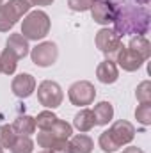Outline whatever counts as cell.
Listing matches in <instances>:
<instances>
[{
    "instance_id": "7a4b0ae2",
    "label": "cell",
    "mask_w": 151,
    "mask_h": 153,
    "mask_svg": "<svg viewBox=\"0 0 151 153\" xmlns=\"http://www.w3.org/2000/svg\"><path fill=\"white\" fill-rule=\"evenodd\" d=\"M52 27V20L44 11H29L21 22V36L27 41H39L44 39L50 32Z\"/></svg>"
},
{
    "instance_id": "9a60e30c",
    "label": "cell",
    "mask_w": 151,
    "mask_h": 153,
    "mask_svg": "<svg viewBox=\"0 0 151 153\" xmlns=\"http://www.w3.org/2000/svg\"><path fill=\"white\" fill-rule=\"evenodd\" d=\"M13 130L16 132V135H27L30 137L36 132V119L29 114L18 116L13 123Z\"/></svg>"
},
{
    "instance_id": "d4e9b609",
    "label": "cell",
    "mask_w": 151,
    "mask_h": 153,
    "mask_svg": "<svg viewBox=\"0 0 151 153\" xmlns=\"http://www.w3.org/2000/svg\"><path fill=\"white\" fill-rule=\"evenodd\" d=\"M135 96H137L139 103H150L151 102V82L150 80H144V82H141L137 85Z\"/></svg>"
},
{
    "instance_id": "7402d4cb",
    "label": "cell",
    "mask_w": 151,
    "mask_h": 153,
    "mask_svg": "<svg viewBox=\"0 0 151 153\" xmlns=\"http://www.w3.org/2000/svg\"><path fill=\"white\" fill-rule=\"evenodd\" d=\"M34 119H36V128H39V130H48V128H50V126L59 119V117L53 114L50 109H46V111L39 112Z\"/></svg>"
},
{
    "instance_id": "ffe728a7",
    "label": "cell",
    "mask_w": 151,
    "mask_h": 153,
    "mask_svg": "<svg viewBox=\"0 0 151 153\" xmlns=\"http://www.w3.org/2000/svg\"><path fill=\"white\" fill-rule=\"evenodd\" d=\"M48 130H50V134H52L55 139H70V137L73 135V126H71L70 123L62 121V119H57Z\"/></svg>"
},
{
    "instance_id": "83f0119b",
    "label": "cell",
    "mask_w": 151,
    "mask_h": 153,
    "mask_svg": "<svg viewBox=\"0 0 151 153\" xmlns=\"http://www.w3.org/2000/svg\"><path fill=\"white\" fill-rule=\"evenodd\" d=\"M50 153H71L70 152V139H55L50 148H48Z\"/></svg>"
},
{
    "instance_id": "44dd1931",
    "label": "cell",
    "mask_w": 151,
    "mask_h": 153,
    "mask_svg": "<svg viewBox=\"0 0 151 153\" xmlns=\"http://www.w3.org/2000/svg\"><path fill=\"white\" fill-rule=\"evenodd\" d=\"M9 150H11V153H32L34 152V141L27 135H18Z\"/></svg>"
},
{
    "instance_id": "52a82bcc",
    "label": "cell",
    "mask_w": 151,
    "mask_h": 153,
    "mask_svg": "<svg viewBox=\"0 0 151 153\" xmlns=\"http://www.w3.org/2000/svg\"><path fill=\"white\" fill-rule=\"evenodd\" d=\"M94 43H96V48L105 55H112L123 46L119 34L114 29H109V27H103V29H100L96 32Z\"/></svg>"
},
{
    "instance_id": "4fadbf2b",
    "label": "cell",
    "mask_w": 151,
    "mask_h": 153,
    "mask_svg": "<svg viewBox=\"0 0 151 153\" xmlns=\"http://www.w3.org/2000/svg\"><path fill=\"white\" fill-rule=\"evenodd\" d=\"M5 48L11 50L18 59H23L30 53V46H29V41L23 38L21 34H11L7 38V43H5Z\"/></svg>"
},
{
    "instance_id": "e0dca14e",
    "label": "cell",
    "mask_w": 151,
    "mask_h": 153,
    "mask_svg": "<svg viewBox=\"0 0 151 153\" xmlns=\"http://www.w3.org/2000/svg\"><path fill=\"white\" fill-rule=\"evenodd\" d=\"M73 126H75L80 134H85V132L93 130V128L96 126L93 111H91V109H82V111L75 116V119H73Z\"/></svg>"
},
{
    "instance_id": "8992f818",
    "label": "cell",
    "mask_w": 151,
    "mask_h": 153,
    "mask_svg": "<svg viewBox=\"0 0 151 153\" xmlns=\"http://www.w3.org/2000/svg\"><path fill=\"white\" fill-rule=\"evenodd\" d=\"M57 57H59V48L53 41H43L30 50V59L39 68L53 66Z\"/></svg>"
},
{
    "instance_id": "ba28073f",
    "label": "cell",
    "mask_w": 151,
    "mask_h": 153,
    "mask_svg": "<svg viewBox=\"0 0 151 153\" xmlns=\"http://www.w3.org/2000/svg\"><path fill=\"white\" fill-rule=\"evenodd\" d=\"M89 11H91L93 20H94L98 25L107 27V25L114 23L117 7L114 5L110 0H94V4H93V7H91Z\"/></svg>"
},
{
    "instance_id": "cb8c5ba5",
    "label": "cell",
    "mask_w": 151,
    "mask_h": 153,
    "mask_svg": "<svg viewBox=\"0 0 151 153\" xmlns=\"http://www.w3.org/2000/svg\"><path fill=\"white\" fill-rule=\"evenodd\" d=\"M16 132L13 130V125H2L0 126V146L2 148H11L13 143L16 141Z\"/></svg>"
},
{
    "instance_id": "30bf717a",
    "label": "cell",
    "mask_w": 151,
    "mask_h": 153,
    "mask_svg": "<svg viewBox=\"0 0 151 153\" xmlns=\"http://www.w3.org/2000/svg\"><path fill=\"white\" fill-rule=\"evenodd\" d=\"M119 68H123L124 71H137L142 64H144V59L135 53L133 50L126 48V46H121L117 52H115V61Z\"/></svg>"
},
{
    "instance_id": "9c48e42d",
    "label": "cell",
    "mask_w": 151,
    "mask_h": 153,
    "mask_svg": "<svg viewBox=\"0 0 151 153\" xmlns=\"http://www.w3.org/2000/svg\"><path fill=\"white\" fill-rule=\"evenodd\" d=\"M36 78L30 75V73H20V75H16L13 78V82H11V91H13V94L14 96H18V98H29L30 94H34V91H36Z\"/></svg>"
},
{
    "instance_id": "4316f807",
    "label": "cell",
    "mask_w": 151,
    "mask_h": 153,
    "mask_svg": "<svg viewBox=\"0 0 151 153\" xmlns=\"http://www.w3.org/2000/svg\"><path fill=\"white\" fill-rule=\"evenodd\" d=\"M94 0H68V7L75 13H84L93 7Z\"/></svg>"
},
{
    "instance_id": "836d02e7",
    "label": "cell",
    "mask_w": 151,
    "mask_h": 153,
    "mask_svg": "<svg viewBox=\"0 0 151 153\" xmlns=\"http://www.w3.org/2000/svg\"><path fill=\"white\" fill-rule=\"evenodd\" d=\"M0 4H4V0H0Z\"/></svg>"
},
{
    "instance_id": "2e32d148",
    "label": "cell",
    "mask_w": 151,
    "mask_h": 153,
    "mask_svg": "<svg viewBox=\"0 0 151 153\" xmlns=\"http://www.w3.org/2000/svg\"><path fill=\"white\" fill-rule=\"evenodd\" d=\"M94 150V141L85 134H76L70 139V152L71 153H91Z\"/></svg>"
},
{
    "instance_id": "5bb4252c",
    "label": "cell",
    "mask_w": 151,
    "mask_h": 153,
    "mask_svg": "<svg viewBox=\"0 0 151 153\" xmlns=\"http://www.w3.org/2000/svg\"><path fill=\"white\" fill-rule=\"evenodd\" d=\"M93 116H94V123L100 126L109 125L114 119V107L110 102H100L94 105L93 109Z\"/></svg>"
},
{
    "instance_id": "6da1fadb",
    "label": "cell",
    "mask_w": 151,
    "mask_h": 153,
    "mask_svg": "<svg viewBox=\"0 0 151 153\" xmlns=\"http://www.w3.org/2000/svg\"><path fill=\"white\" fill-rule=\"evenodd\" d=\"M150 13L144 7H119L114 20V30L119 34V38L128 34L144 36L150 30Z\"/></svg>"
},
{
    "instance_id": "f546056e",
    "label": "cell",
    "mask_w": 151,
    "mask_h": 153,
    "mask_svg": "<svg viewBox=\"0 0 151 153\" xmlns=\"http://www.w3.org/2000/svg\"><path fill=\"white\" fill-rule=\"evenodd\" d=\"M32 5H38V7H46V5H52L53 0H30Z\"/></svg>"
},
{
    "instance_id": "f1b7e54d",
    "label": "cell",
    "mask_w": 151,
    "mask_h": 153,
    "mask_svg": "<svg viewBox=\"0 0 151 153\" xmlns=\"http://www.w3.org/2000/svg\"><path fill=\"white\" fill-rule=\"evenodd\" d=\"M53 141H55V137L50 134V130H39V134H38V146L39 148L48 150Z\"/></svg>"
},
{
    "instance_id": "d6a6232c",
    "label": "cell",
    "mask_w": 151,
    "mask_h": 153,
    "mask_svg": "<svg viewBox=\"0 0 151 153\" xmlns=\"http://www.w3.org/2000/svg\"><path fill=\"white\" fill-rule=\"evenodd\" d=\"M0 153H4V148H2V146H0Z\"/></svg>"
},
{
    "instance_id": "603a6c76",
    "label": "cell",
    "mask_w": 151,
    "mask_h": 153,
    "mask_svg": "<svg viewBox=\"0 0 151 153\" xmlns=\"http://www.w3.org/2000/svg\"><path fill=\"white\" fill-rule=\"evenodd\" d=\"M98 144H100V148H101L105 153H114V152H117V150H119V146H117V143L114 141L110 130H105V132H101V134H100Z\"/></svg>"
},
{
    "instance_id": "3957f363",
    "label": "cell",
    "mask_w": 151,
    "mask_h": 153,
    "mask_svg": "<svg viewBox=\"0 0 151 153\" xmlns=\"http://www.w3.org/2000/svg\"><path fill=\"white\" fill-rule=\"evenodd\" d=\"M30 7V0H9L7 4H0V32H9Z\"/></svg>"
},
{
    "instance_id": "1f68e13d",
    "label": "cell",
    "mask_w": 151,
    "mask_h": 153,
    "mask_svg": "<svg viewBox=\"0 0 151 153\" xmlns=\"http://www.w3.org/2000/svg\"><path fill=\"white\" fill-rule=\"evenodd\" d=\"M39 153H50V152L48 150H43V152H39Z\"/></svg>"
},
{
    "instance_id": "484cf974",
    "label": "cell",
    "mask_w": 151,
    "mask_h": 153,
    "mask_svg": "<svg viewBox=\"0 0 151 153\" xmlns=\"http://www.w3.org/2000/svg\"><path fill=\"white\" fill-rule=\"evenodd\" d=\"M135 117L141 125L148 126L151 125V102L150 103H141L137 109H135Z\"/></svg>"
},
{
    "instance_id": "e575fe53",
    "label": "cell",
    "mask_w": 151,
    "mask_h": 153,
    "mask_svg": "<svg viewBox=\"0 0 151 153\" xmlns=\"http://www.w3.org/2000/svg\"><path fill=\"white\" fill-rule=\"evenodd\" d=\"M0 73H2V70H0Z\"/></svg>"
},
{
    "instance_id": "277c9868",
    "label": "cell",
    "mask_w": 151,
    "mask_h": 153,
    "mask_svg": "<svg viewBox=\"0 0 151 153\" xmlns=\"http://www.w3.org/2000/svg\"><path fill=\"white\" fill-rule=\"evenodd\" d=\"M38 100L43 107H46L50 111L61 107V103L64 100L62 87L53 80H43L38 85Z\"/></svg>"
},
{
    "instance_id": "8fae6325",
    "label": "cell",
    "mask_w": 151,
    "mask_h": 153,
    "mask_svg": "<svg viewBox=\"0 0 151 153\" xmlns=\"http://www.w3.org/2000/svg\"><path fill=\"white\" fill-rule=\"evenodd\" d=\"M109 130H110L114 141L117 143L119 148L130 144V143L133 141V137H135V126H133L130 121H126V119H119V121H115Z\"/></svg>"
},
{
    "instance_id": "ac0fdd59",
    "label": "cell",
    "mask_w": 151,
    "mask_h": 153,
    "mask_svg": "<svg viewBox=\"0 0 151 153\" xmlns=\"http://www.w3.org/2000/svg\"><path fill=\"white\" fill-rule=\"evenodd\" d=\"M128 48L133 50L135 53H139L144 61L150 59V55H151V45H150V41H148L146 36H133Z\"/></svg>"
},
{
    "instance_id": "d6986e66",
    "label": "cell",
    "mask_w": 151,
    "mask_h": 153,
    "mask_svg": "<svg viewBox=\"0 0 151 153\" xmlns=\"http://www.w3.org/2000/svg\"><path fill=\"white\" fill-rule=\"evenodd\" d=\"M16 68H18V57L11 50L4 48V52L0 53V70H2V73L13 75L16 71Z\"/></svg>"
},
{
    "instance_id": "5b68a950",
    "label": "cell",
    "mask_w": 151,
    "mask_h": 153,
    "mask_svg": "<svg viewBox=\"0 0 151 153\" xmlns=\"http://www.w3.org/2000/svg\"><path fill=\"white\" fill-rule=\"evenodd\" d=\"M68 98L76 107L93 105L96 98V87L89 80H78L75 84H71V87L68 89Z\"/></svg>"
},
{
    "instance_id": "4dcf8cb0",
    "label": "cell",
    "mask_w": 151,
    "mask_h": 153,
    "mask_svg": "<svg viewBox=\"0 0 151 153\" xmlns=\"http://www.w3.org/2000/svg\"><path fill=\"white\" fill-rule=\"evenodd\" d=\"M123 153H144L141 148H137V146H128V148H124Z\"/></svg>"
},
{
    "instance_id": "7c38bea8",
    "label": "cell",
    "mask_w": 151,
    "mask_h": 153,
    "mask_svg": "<svg viewBox=\"0 0 151 153\" xmlns=\"http://www.w3.org/2000/svg\"><path fill=\"white\" fill-rule=\"evenodd\" d=\"M96 78L101 84H114V82H117V78H119V68H117V64L114 61H110V59L101 61L98 64V68H96Z\"/></svg>"
}]
</instances>
